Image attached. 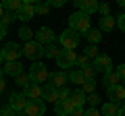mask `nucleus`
Listing matches in <instances>:
<instances>
[{"label":"nucleus","mask_w":125,"mask_h":116,"mask_svg":"<svg viewBox=\"0 0 125 116\" xmlns=\"http://www.w3.org/2000/svg\"><path fill=\"white\" fill-rule=\"evenodd\" d=\"M69 29L77 31L79 35H81V33H85L90 29V15L83 13V10H77V13L69 15Z\"/></svg>","instance_id":"obj_1"},{"label":"nucleus","mask_w":125,"mask_h":116,"mask_svg":"<svg viewBox=\"0 0 125 116\" xmlns=\"http://www.w3.org/2000/svg\"><path fill=\"white\" fill-rule=\"evenodd\" d=\"M29 79H31V83H38V85H42V83H46V81L50 79V73H48V68H46V64L44 62H33L29 66Z\"/></svg>","instance_id":"obj_2"},{"label":"nucleus","mask_w":125,"mask_h":116,"mask_svg":"<svg viewBox=\"0 0 125 116\" xmlns=\"http://www.w3.org/2000/svg\"><path fill=\"white\" fill-rule=\"evenodd\" d=\"M44 50H46V46H42L38 40H31V41H25V46H23V56H27L29 60L38 62L44 56Z\"/></svg>","instance_id":"obj_3"},{"label":"nucleus","mask_w":125,"mask_h":116,"mask_svg":"<svg viewBox=\"0 0 125 116\" xmlns=\"http://www.w3.org/2000/svg\"><path fill=\"white\" fill-rule=\"evenodd\" d=\"M58 41L65 50H75L79 46V33L73 31V29H65V31L58 35Z\"/></svg>","instance_id":"obj_4"},{"label":"nucleus","mask_w":125,"mask_h":116,"mask_svg":"<svg viewBox=\"0 0 125 116\" xmlns=\"http://www.w3.org/2000/svg\"><path fill=\"white\" fill-rule=\"evenodd\" d=\"M56 64L61 66V71H67V68L75 66V64H77V54H75V50H65V48H62L61 54H58V58H56Z\"/></svg>","instance_id":"obj_5"},{"label":"nucleus","mask_w":125,"mask_h":116,"mask_svg":"<svg viewBox=\"0 0 125 116\" xmlns=\"http://www.w3.org/2000/svg\"><path fill=\"white\" fill-rule=\"evenodd\" d=\"M2 52V56H4V62H10V60H19L23 54V48L17 44V41H6L4 48L0 50Z\"/></svg>","instance_id":"obj_6"},{"label":"nucleus","mask_w":125,"mask_h":116,"mask_svg":"<svg viewBox=\"0 0 125 116\" xmlns=\"http://www.w3.org/2000/svg\"><path fill=\"white\" fill-rule=\"evenodd\" d=\"M92 66L96 68V73H111L113 71V60H111V56H106V54H98V56L94 58V62H92Z\"/></svg>","instance_id":"obj_7"},{"label":"nucleus","mask_w":125,"mask_h":116,"mask_svg":"<svg viewBox=\"0 0 125 116\" xmlns=\"http://www.w3.org/2000/svg\"><path fill=\"white\" fill-rule=\"evenodd\" d=\"M23 112H25V116H44L46 102L44 99H29V104H27V108Z\"/></svg>","instance_id":"obj_8"},{"label":"nucleus","mask_w":125,"mask_h":116,"mask_svg":"<svg viewBox=\"0 0 125 116\" xmlns=\"http://www.w3.org/2000/svg\"><path fill=\"white\" fill-rule=\"evenodd\" d=\"M27 104H29V99L25 98V93H10V99H9V106L13 108L15 112H19V114H21L23 110H25L27 108Z\"/></svg>","instance_id":"obj_9"},{"label":"nucleus","mask_w":125,"mask_h":116,"mask_svg":"<svg viewBox=\"0 0 125 116\" xmlns=\"http://www.w3.org/2000/svg\"><path fill=\"white\" fill-rule=\"evenodd\" d=\"M36 40L40 41L42 46H48V44H54L56 37H54V31L50 29V27H40V29L36 31Z\"/></svg>","instance_id":"obj_10"},{"label":"nucleus","mask_w":125,"mask_h":116,"mask_svg":"<svg viewBox=\"0 0 125 116\" xmlns=\"http://www.w3.org/2000/svg\"><path fill=\"white\" fill-rule=\"evenodd\" d=\"M50 83L56 87V89H61V87H65V85L69 83V73L67 71H56V73H50Z\"/></svg>","instance_id":"obj_11"},{"label":"nucleus","mask_w":125,"mask_h":116,"mask_svg":"<svg viewBox=\"0 0 125 116\" xmlns=\"http://www.w3.org/2000/svg\"><path fill=\"white\" fill-rule=\"evenodd\" d=\"M73 2H75V6L79 10H83V13H88V15H94L98 10V6H100L98 0H73Z\"/></svg>","instance_id":"obj_12"},{"label":"nucleus","mask_w":125,"mask_h":116,"mask_svg":"<svg viewBox=\"0 0 125 116\" xmlns=\"http://www.w3.org/2000/svg\"><path fill=\"white\" fill-rule=\"evenodd\" d=\"M42 99H44V102H52V104L58 102V89L52 83H46L44 87H42Z\"/></svg>","instance_id":"obj_13"},{"label":"nucleus","mask_w":125,"mask_h":116,"mask_svg":"<svg viewBox=\"0 0 125 116\" xmlns=\"http://www.w3.org/2000/svg\"><path fill=\"white\" fill-rule=\"evenodd\" d=\"M73 108H75V106L71 104V99H61V102L54 104V112H56V116H71Z\"/></svg>","instance_id":"obj_14"},{"label":"nucleus","mask_w":125,"mask_h":116,"mask_svg":"<svg viewBox=\"0 0 125 116\" xmlns=\"http://www.w3.org/2000/svg\"><path fill=\"white\" fill-rule=\"evenodd\" d=\"M2 71H4V75H9V77H19L23 73V66H21L19 60H10V62L2 64Z\"/></svg>","instance_id":"obj_15"},{"label":"nucleus","mask_w":125,"mask_h":116,"mask_svg":"<svg viewBox=\"0 0 125 116\" xmlns=\"http://www.w3.org/2000/svg\"><path fill=\"white\" fill-rule=\"evenodd\" d=\"M71 104L75 108H83L85 104H88V93H85L83 89H75V91H71Z\"/></svg>","instance_id":"obj_16"},{"label":"nucleus","mask_w":125,"mask_h":116,"mask_svg":"<svg viewBox=\"0 0 125 116\" xmlns=\"http://www.w3.org/2000/svg\"><path fill=\"white\" fill-rule=\"evenodd\" d=\"M21 91L25 93L27 99H42V85H38V83H29L25 89H21Z\"/></svg>","instance_id":"obj_17"},{"label":"nucleus","mask_w":125,"mask_h":116,"mask_svg":"<svg viewBox=\"0 0 125 116\" xmlns=\"http://www.w3.org/2000/svg\"><path fill=\"white\" fill-rule=\"evenodd\" d=\"M106 93H108V99H111V102L119 104L121 99H125V87L119 83V85H115V87H111V89H106Z\"/></svg>","instance_id":"obj_18"},{"label":"nucleus","mask_w":125,"mask_h":116,"mask_svg":"<svg viewBox=\"0 0 125 116\" xmlns=\"http://www.w3.org/2000/svg\"><path fill=\"white\" fill-rule=\"evenodd\" d=\"M115 27H117V19L113 17V15L100 17V21H98V29H100V31H113Z\"/></svg>","instance_id":"obj_19"},{"label":"nucleus","mask_w":125,"mask_h":116,"mask_svg":"<svg viewBox=\"0 0 125 116\" xmlns=\"http://www.w3.org/2000/svg\"><path fill=\"white\" fill-rule=\"evenodd\" d=\"M33 17H36V6L33 4H23L21 10L17 13V19H21V21H31Z\"/></svg>","instance_id":"obj_20"},{"label":"nucleus","mask_w":125,"mask_h":116,"mask_svg":"<svg viewBox=\"0 0 125 116\" xmlns=\"http://www.w3.org/2000/svg\"><path fill=\"white\" fill-rule=\"evenodd\" d=\"M121 83V77L117 75V71H111V73H104V87L106 89H111V87H115V85Z\"/></svg>","instance_id":"obj_21"},{"label":"nucleus","mask_w":125,"mask_h":116,"mask_svg":"<svg viewBox=\"0 0 125 116\" xmlns=\"http://www.w3.org/2000/svg\"><path fill=\"white\" fill-rule=\"evenodd\" d=\"M83 35H85V40H88L90 44H94V46L98 44L100 40H102V31H100V29H94V27H90V29L83 33Z\"/></svg>","instance_id":"obj_22"},{"label":"nucleus","mask_w":125,"mask_h":116,"mask_svg":"<svg viewBox=\"0 0 125 116\" xmlns=\"http://www.w3.org/2000/svg\"><path fill=\"white\" fill-rule=\"evenodd\" d=\"M100 112H102V116H117L119 114V106H117L115 102H106L100 108Z\"/></svg>","instance_id":"obj_23"},{"label":"nucleus","mask_w":125,"mask_h":116,"mask_svg":"<svg viewBox=\"0 0 125 116\" xmlns=\"http://www.w3.org/2000/svg\"><path fill=\"white\" fill-rule=\"evenodd\" d=\"M69 83H73V85H83L85 83V77H83V73H81V68L69 73Z\"/></svg>","instance_id":"obj_24"},{"label":"nucleus","mask_w":125,"mask_h":116,"mask_svg":"<svg viewBox=\"0 0 125 116\" xmlns=\"http://www.w3.org/2000/svg\"><path fill=\"white\" fill-rule=\"evenodd\" d=\"M2 6L4 10H13V13H19L23 6V0H2Z\"/></svg>","instance_id":"obj_25"},{"label":"nucleus","mask_w":125,"mask_h":116,"mask_svg":"<svg viewBox=\"0 0 125 116\" xmlns=\"http://www.w3.org/2000/svg\"><path fill=\"white\" fill-rule=\"evenodd\" d=\"M58 54H61V48H58L56 44H48V46H46V50H44V56L46 58H52V60H56Z\"/></svg>","instance_id":"obj_26"},{"label":"nucleus","mask_w":125,"mask_h":116,"mask_svg":"<svg viewBox=\"0 0 125 116\" xmlns=\"http://www.w3.org/2000/svg\"><path fill=\"white\" fill-rule=\"evenodd\" d=\"M17 35L21 37L23 41H31V40H33V31H31V29H29V27H27V25L19 27V31H17Z\"/></svg>","instance_id":"obj_27"},{"label":"nucleus","mask_w":125,"mask_h":116,"mask_svg":"<svg viewBox=\"0 0 125 116\" xmlns=\"http://www.w3.org/2000/svg\"><path fill=\"white\" fill-rule=\"evenodd\" d=\"M15 83H17L19 87H21V89H25L27 85L31 83V79H29V75H25V73H21L19 77H15Z\"/></svg>","instance_id":"obj_28"},{"label":"nucleus","mask_w":125,"mask_h":116,"mask_svg":"<svg viewBox=\"0 0 125 116\" xmlns=\"http://www.w3.org/2000/svg\"><path fill=\"white\" fill-rule=\"evenodd\" d=\"M0 21L4 23V25H10L13 21H17V13H13V10H4V15H2Z\"/></svg>","instance_id":"obj_29"},{"label":"nucleus","mask_w":125,"mask_h":116,"mask_svg":"<svg viewBox=\"0 0 125 116\" xmlns=\"http://www.w3.org/2000/svg\"><path fill=\"white\" fill-rule=\"evenodd\" d=\"M96 85H98V83H96L94 79H85V83L81 85V89H83L85 93H94V89H96Z\"/></svg>","instance_id":"obj_30"},{"label":"nucleus","mask_w":125,"mask_h":116,"mask_svg":"<svg viewBox=\"0 0 125 116\" xmlns=\"http://www.w3.org/2000/svg\"><path fill=\"white\" fill-rule=\"evenodd\" d=\"M81 73H83V77H85V79H94V77L98 75V73H96V68H94L92 64H88V66H83V68H81Z\"/></svg>","instance_id":"obj_31"},{"label":"nucleus","mask_w":125,"mask_h":116,"mask_svg":"<svg viewBox=\"0 0 125 116\" xmlns=\"http://www.w3.org/2000/svg\"><path fill=\"white\" fill-rule=\"evenodd\" d=\"M100 99H102V98H100L98 93H88V106L90 108H96L100 104Z\"/></svg>","instance_id":"obj_32"},{"label":"nucleus","mask_w":125,"mask_h":116,"mask_svg":"<svg viewBox=\"0 0 125 116\" xmlns=\"http://www.w3.org/2000/svg\"><path fill=\"white\" fill-rule=\"evenodd\" d=\"M50 13V4L48 2H40L36 4V15H48Z\"/></svg>","instance_id":"obj_33"},{"label":"nucleus","mask_w":125,"mask_h":116,"mask_svg":"<svg viewBox=\"0 0 125 116\" xmlns=\"http://www.w3.org/2000/svg\"><path fill=\"white\" fill-rule=\"evenodd\" d=\"M69 98H71V89H69L67 85L61 87V89H58V102H61V99H69Z\"/></svg>","instance_id":"obj_34"},{"label":"nucleus","mask_w":125,"mask_h":116,"mask_svg":"<svg viewBox=\"0 0 125 116\" xmlns=\"http://www.w3.org/2000/svg\"><path fill=\"white\" fill-rule=\"evenodd\" d=\"M85 56H88V58H96V56H98V48H96V46H94V44H90L88 46V48H85Z\"/></svg>","instance_id":"obj_35"},{"label":"nucleus","mask_w":125,"mask_h":116,"mask_svg":"<svg viewBox=\"0 0 125 116\" xmlns=\"http://www.w3.org/2000/svg\"><path fill=\"white\" fill-rule=\"evenodd\" d=\"M117 27L125 33V13H119V15H117Z\"/></svg>","instance_id":"obj_36"},{"label":"nucleus","mask_w":125,"mask_h":116,"mask_svg":"<svg viewBox=\"0 0 125 116\" xmlns=\"http://www.w3.org/2000/svg\"><path fill=\"white\" fill-rule=\"evenodd\" d=\"M98 13L102 15V17H106V15H111V6H108L106 2H100V6H98Z\"/></svg>","instance_id":"obj_37"},{"label":"nucleus","mask_w":125,"mask_h":116,"mask_svg":"<svg viewBox=\"0 0 125 116\" xmlns=\"http://www.w3.org/2000/svg\"><path fill=\"white\" fill-rule=\"evenodd\" d=\"M0 116H19V112H15L10 106H6V108H2V114Z\"/></svg>","instance_id":"obj_38"},{"label":"nucleus","mask_w":125,"mask_h":116,"mask_svg":"<svg viewBox=\"0 0 125 116\" xmlns=\"http://www.w3.org/2000/svg\"><path fill=\"white\" fill-rule=\"evenodd\" d=\"M77 66H79V68L88 66V56H85V54H81V56H77Z\"/></svg>","instance_id":"obj_39"},{"label":"nucleus","mask_w":125,"mask_h":116,"mask_svg":"<svg viewBox=\"0 0 125 116\" xmlns=\"http://www.w3.org/2000/svg\"><path fill=\"white\" fill-rule=\"evenodd\" d=\"M83 116H102V112H100L98 108H88Z\"/></svg>","instance_id":"obj_40"},{"label":"nucleus","mask_w":125,"mask_h":116,"mask_svg":"<svg viewBox=\"0 0 125 116\" xmlns=\"http://www.w3.org/2000/svg\"><path fill=\"white\" fill-rule=\"evenodd\" d=\"M46 2H48L50 4V8H61V6H65V0H46Z\"/></svg>","instance_id":"obj_41"},{"label":"nucleus","mask_w":125,"mask_h":116,"mask_svg":"<svg viewBox=\"0 0 125 116\" xmlns=\"http://www.w3.org/2000/svg\"><path fill=\"white\" fill-rule=\"evenodd\" d=\"M6 31H9V25H4V23L0 21V41L4 40V35H6Z\"/></svg>","instance_id":"obj_42"},{"label":"nucleus","mask_w":125,"mask_h":116,"mask_svg":"<svg viewBox=\"0 0 125 116\" xmlns=\"http://www.w3.org/2000/svg\"><path fill=\"white\" fill-rule=\"evenodd\" d=\"M115 71H117V75L121 77V81H123V79H125V64H119V66H117Z\"/></svg>","instance_id":"obj_43"},{"label":"nucleus","mask_w":125,"mask_h":116,"mask_svg":"<svg viewBox=\"0 0 125 116\" xmlns=\"http://www.w3.org/2000/svg\"><path fill=\"white\" fill-rule=\"evenodd\" d=\"M83 114H85L83 108H73V112H71V116H83Z\"/></svg>","instance_id":"obj_44"},{"label":"nucleus","mask_w":125,"mask_h":116,"mask_svg":"<svg viewBox=\"0 0 125 116\" xmlns=\"http://www.w3.org/2000/svg\"><path fill=\"white\" fill-rule=\"evenodd\" d=\"M40 2H42V0H23V4H33V6L40 4Z\"/></svg>","instance_id":"obj_45"},{"label":"nucleus","mask_w":125,"mask_h":116,"mask_svg":"<svg viewBox=\"0 0 125 116\" xmlns=\"http://www.w3.org/2000/svg\"><path fill=\"white\" fill-rule=\"evenodd\" d=\"M4 87H6V83H4V79H0V93L4 91Z\"/></svg>","instance_id":"obj_46"},{"label":"nucleus","mask_w":125,"mask_h":116,"mask_svg":"<svg viewBox=\"0 0 125 116\" xmlns=\"http://www.w3.org/2000/svg\"><path fill=\"white\" fill-rule=\"evenodd\" d=\"M117 116H125V104L119 108V114H117Z\"/></svg>","instance_id":"obj_47"},{"label":"nucleus","mask_w":125,"mask_h":116,"mask_svg":"<svg viewBox=\"0 0 125 116\" xmlns=\"http://www.w3.org/2000/svg\"><path fill=\"white\" fill-rule=\"evenodd\" d=\"M2 15H4V6H2V0H0V19H2Z\"/></svg>","instance_id":"obj_48"},{"label":"nucleus","mask_w":125,"mask_h":116,"mask_svg":"<svg viewBox=\"0 0 125 116\" xmlns=\"http://www.w3.org/2000/svg\"><path fill=\"white\" fill-rule=\"evenodd\" d=\"M117 4H119V6H125V0H117Z\"/></svg>","instance_id":"obj_49"},{"label":"nucleus","mask_w":125,"mask_h":116,"mask_svg":"<svg viewBox=\"0 0 125 116\" xmlns=\"http://www.w3.org/2000/svg\"><path fill=\"white\" fill-rule=\"evenodd\" d=\"M0 64H4V56H2V52H0Z\"/></svg>","instance_id":"obj_50"},{"label":"nucleus","mask_w":125,"mask_h":116,"mask_svg":"<svg viewBox=\"0 0 125 116\" xmlns=\"http://www.w3.org/2000/svg\"><path fill=\"white\" fill-rule=\"evenodd\" d=\"M2 77H4V71H2V66H0V79H2Z\"/></svg>","instance_id":"obj_51"},{"label":"nucleus","mask_w":125,"mask_h":116,"mask_svg":"<svg viewBox=\"0 0 125 116\" xmlns=\"http://www.w3.org/2000/svg\"><path fill=\"white\" fill-rule=\"evenodd\" d=\"M121 85H123V87H125V79H123V81H121Z\"/></svg>","instance_id":"obj_52"}]
</instances>
